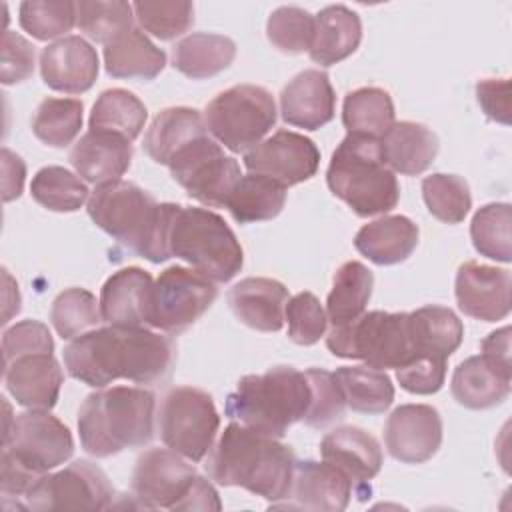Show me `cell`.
I'll return each mask as SVG.
<instances>
[{"label": "cell", "instance_id": "5b68a950", "mask_svg": "<svg viewBox=\"0 0 512 512\" xmlns=\"http://www.w3.org/2000/svg\"><path fill=\"white\" fill-rule=\"evenodd\" d=\"M74 452L68 426L48 410L16 414L4 432L0 488L6 498H24L36 480L62 466Z\"/></svg>", "mask_w": 512, "mask_h": 512}, {"label": "cell", "instance_id": "8992f818", "mask_svg": "<svg viewBox=\"0 0 512 512\" xmlns=\"http://www.w3.org/2000/svg\"><path fill=\"white\" fill-rule=\"evenodd\" d=\"M326 182L330 192L360 218L386 214L400 200L396 174L388 168L380 138L346 134L332 152Z\"/></svg>", "mask_w": 512, "mask_h": 512}, {"label": "cell", "instance_id": "74e56055", "mask_svg": "<svg viewBox=\"0 0 512 512\" xmlns=\"http://www.w3.org/2000/svg\"><path fill=\"white\" fill-rule=\"evenodd\" d=\"M342 124L348 134L382 138L394 124L392 96L378 86L348 92L342 104Z\"/></svg>", "mask_w": 512, "mask_h": 512}, {"label": "cell", "instance_id": "d4e9b609", "mask_svg": "<svg viewBox=\"0 0 512 512\" xmlns=\"http://www.w3.org/2000/svg\"><path fill=\"white\" fill-rule=\"evenodd\" d=\"M76 174L96 186L122 180L130 168L132 144L124 136L88 130L70 150L68 156Z\"/></svg>", "mask_w": 512, "mask_h": 512}, {"label": "cell", "instance_id": "9f6ffc18", "mask_svg": "<svg viewBox=\"0 0 512 512\" xmlns=\"http://www.w3.org/2000/svg\"><path fill=\"white\" fill-rule=\"evenodd\" d=\"M2 198L4 202H12L22 194L26 164L24 160L8 148H2Z\"/></svg>", "mask_w": 512, "mask_h": 512}, {"label": "cell", "instance_id": "4fadbf2b", "mask_svg": "<svg viewBox=\"0 0 512 512\" xmlns=\"http://www.w3.org/2000/svg\"><path fill=\"white\" fill-rule=\"evenodd\" d=\"M214 280L194 268L170 266L160 272L152 288L148 326L180 334L192 326L216 300Z\"/></svg>", "mask_w": 512, "mask_h": 512}, {"label": "cell", "instance_id": "d6a6232c", "mask_svg": "<svg viewBox=\"0 0 512 512\" xmlns=\"http://www.w3.org/2000/svg\"><path fill=\"white\" fill-rule=\"evenodd\" d=\"M408 326L414 356H434L448 360L464 336L460 318L450 308L436 304L408 312Z\"/></svg>", "mask_w": 512, "mask_h": 512}, {"label": "cell", "instance_id": "681fc988", "mask_svg": "<svg viewBox=\"0 0 512 512\" xmlns=\"http://www.w3.org/2000/svg\"><path fill=\"white\" fill-rule=\"evenodd\" d=\"M310 384V406L304 422L310 428H324L344 416L346 402L334 380V374L322 368L304 370Z\"/></svg>", "mask_w": 512, "mask_h": 512}, {"label": "cell", "instance_id": "44dd1931", "mask_svg": "<svg viewBox=\"0 0 512 512\" xmlns=\"http://www.w3.org/2000/svg\"><path fill=\"white\" fill-rule=\"evenodd\" d=\"M336 94L326 72L310 68L296 74L280 92V112L286 124L318 130L334 118Z\"/></svg>", "mask_w": 512, "mask_h": 512}, {"label": "cell", "instance_id": "ee69618b", "mask_svg": "<svg viewBox=\"0 0 512 512\" xmlns=\"http://www.w3.org/2000/svg\"><path fill=\"white\" fill-rule=\"evenodd\" d=\"M422 196L428 212L446 224H458L472 208L470 186L456 174H430L422 180Z\"/></svg>", "mask_w": 512, "mask_h": 512}, {"label": "cell", "instance_id": "c3c4849f", "mask_svg": "<svg viewBox=\"0 0 512 512\" xmlns=\"http://www.w3.org/2000/svg\"><path fill=\"white\" fill-rule=\"evenodd\" d=\"M138 24L160 40L182 36L194 24V4L188 0L176 2H134Z\"/></svg>", "mask_w": 512, "mask_h": 512}, {"label": "cell", "instance_id": "f6af8a7d", "mask_svg": "<svg viewBox=\"0 0 512 512\" xmlns=\"http://www.w3.org/2000/svg\"><path fill=\"white\" fill-rule=\"evenodd\" d=\"M50 320L60 338L72 340L102 322L100 302L84 288H68L54 298Z\"/></svg>", "mask_w": 512, "mask_h": 512}, {"label": "cell", "instance_id": "e575fe53", "mask_svg": "<svg viewBox=\"0 0 512 512\" xmlns=\"http://www.w3.org/2000/svg\"><path fill=\"white\" fill-rule=\"evenodd\" d=\"M286 204V186L262 176H240L238 184L226 200V208L238 224H252L276 218Z\"/></svg>", "mask_w": 512, "mask_h": 512}, {"label": "cell", "instance_id": "30bf717a", "mask_svg": "<svg viewBox=\"0 0 512 512\" xmlns=\"http://www.w3.org/2000/svg\"><path fill=\"white\" fill-rule=\"evenodd\" d=\"M206 128L230 152H248L274 128V96L256 84H238L206 106Z\"/></svg>", "mask_w": 512, "mask_h": 512}, {"label": "cell", "instance_id": "f35d334b", "mask_svg": "<svg viewBox=\"0 0 512 512\" xmlns=\"http://www.w3.org/2000/svg\"><path fill=\"white\" fill-rule=\"evenodd\" d=\"M146 118V106L136 94L124 88H110L96 98L88 124L90 130L112 132L132 142L140 136Z\"/></svg>", "mask_w": 512, "mask_h": 512}, {"label": "cell", "instance_id": "7bdbcfd3", "mask_svg": "<svg viewBox=\"0 0 512 512\" xmlns=\"http://www.w3.org/2000/svg\"><path fill=\"white\" fill-rule=\"evenodd\" d=\"M510 222L512 212L508 202H492L482 206L470 224V238L476 252L496 262H510Z\"/></svg>", "mask_w": 512, "mask_h": 512}, {"label": "cell", "instance_id": "9a60e30c", "mask_svg": "<svg viewBox=\"0 0 512 512\" xmlns=\"http://www.w3.org/2000/svg\"><path fill=\"white\" fill-rule=\"evenodd\" d=\"M196 470L178 452L150 448L136 460L132 472V498L138 508L176 510L194 484Z\"/></svg>", "mask_w": 512, "mask_h": 512}, {"label": "cell", "instance_id": "7dc6e473", "mask_svg": "<svg viewBox=\"0 0 512 512\" xmlns=\"http://www.w3.org/2000/svg\"><path fill=\"white\" fill-rule=\"evenodd\" d=\"M266 36L274 48L286 54L310 50L314 38V16L298 6H280L266 22Z\"/></svg>", "mask_w": 512, "mask_h": 512}, {"label": "cell", "instance_id": "ac0fdd59", "mask_svg": "<svg viewBox=\"0 0 512 512\" xmlns=\"http://www.w3.org/2000/svg\"><path fill=\"white\" fill-rule=\"evenodd\" d=\"M512 278L506 268L464 262L456 272L458 308L476 320L498 322L510 314Z\"/></svg>", "mask_w": 512, "mask_h": 512}, {"label": "cell", "instance_id": "b9f144b4", "mask_svg": "<svg viewBox=\"0 0 512 512\" xmlns=\"http://www.w3.org/2000/svg\"><path fill=\"white\" fill-rule=\"evenodd\" d=\"M134 22V8L122 0H80L76 2V26L90 40L110 44L120 34L128 32Z\"/></svg>", "mask_w": 512, "mask_h": 512}, {"label": "cell", "instance_id": "5bb4252c", "mask_svg": "<svg viewBox=\"0 0 512 512\" xmlns=\"http://www.w3.org/2000/svg\"><path fill=\"white\" fill-rule=\"evenodd\" d=\"M114 488L104 470L88 460L44 474L26 492L28 510H104L112 506Z\"/></svg>", "mask_w": 512, "mask_h": 512}, {"label": "cell", "instance_id": "4dcf8cb0", "mask_svg": "<svg viewBox=\"0 0 512 512\" xmlns=\"http://www.w3.org/2000/svg\"><path fill=\"white\" fill-rule=\"evenodd\" d=\"M380 142L384 160L394 174L418 176L430 168L438 154L436 134L420 122H394Z\"/></svg>", "mask_w": 512, "mask_h": 512}, {"label": "cell", "instance_id": "6da1fadb", "mask_svg": "<svg viewBox=\"0 0 512 512\" xmlns=\"http://www.w3.org/2000/svg\"><path fill=\"white\" fill-rule=\"evenodd\" d=\"M174 360V340L146 326L96 328L72 338L64 348L68 374L92 388H106L120 378L142 386L162 384Z\"/></svg>", "mask_w": 512, "mask_h": 512}, {"label": "cell", "instance_id": "836d02e7", "mask_svg": "<svg viewBox=\"0 0 512 512\" xmlns=\"http://www.w3.org/2000/svg\"><path fill=\"white\" fill-rule=\"evenodd\" d=\"M104 66L112 78L152 80L164 70L166 54L142 30L130 28L104 46Z\"/></svg>", "mask_w": 512, "mask_h": 512}, {"label": "cell", "instance_id": "83f0119b", "mask_svg": "<svg viewBox=\"0 0 512 512\" xmlns=\"http://www.w3.org/2000/svg\"><path fill=\"white\" fill-rule=\"evenodd\" d=\"M418 226L406 216H382L364 224L356 236V250L378 266L404 262L418 246Z\"/></svg>", "mask_w": 512, "mask_h": 512}, {"label": "cell", "instance_id": "484cf974", "mask_svg": "<svg viewBox=\"0 0 512 512\" xmlns=\"http://www.w3.org/2000/svg\"><path fill=\"white\" fill-rule=\"evenodd\" d=\"M288 288L274 278H244L228 292L234 316L258 332H278L284 324Z\"/></svg>", "mask_w": 512, "mask_h": 512}, {"label": "cell", "instance_id": "d590c367", "mask_svg": "<svg viewBox=\"0 0 512 512\" xmlns=\"http://www.w3.org/2000/svg\"><path fill=\"white\" fill-rule=\"evenodd\" d=\"M334 380L350 410L360 414H382L394 402V384L386 370L362 366H342Z\"/></svg>", "mask_w": 512, "mask_h": 512}, {"label": "cell", "instance_id": "7402d4cb", "mask_svg": "<svg viewBox=\"0 0 512 512\" xmlns=\"http://www.w3.org/2000/svg\"><path fill=\"white\" fill-rule=\"evenodd\" d=\"M64 372L52 354H28L4 364V384L12 398L30 410H52Z\"/></svg>", "mask_w": 512, "mask_h": 512}, {"label": "cell", "instance_id": "f5cc1de1", "mask_svg": "<svg viewBox=\"0 0 512 512\" xmlns=\"http://www.w3.org/2000/svg\"><path fill=\"white\" fill-rule=\"evenodd\" d=\"M446 378V360L434 356H414L396 368L398 384L412 394L428 396L442 388Z\"/></svg>", "mask_w": 512, "mask_h": 512}, {"label": "cell", "instance_id": "9c48e42d", "mask_svg": "<svg viewBox=\"0 0 512 512\" xmlns=\"http://www.w3.org/2000/svg\"><path fill=\"white\" fill-rule=\"evenodd\" d=\"M326 346L338 358L362 360L380 370H396L414 358L408 312L360 314L348 324L334 326L326 336Z\"/></svg>", "mask_w": 512, "mask_h": 512}, {"label": "cell", "instance_id": "52a82bcc", "mask_svg": "<svg viewBox=\"0 0 512 512\" xmlns=\"http://www.w3.org/2000/svg\"><path fill=\"white\" fill-rule=\"evenodd\" d=\"M310 406V384L292 366H274L264 374L242 376L226 398V416L240 424L282 438L288 428L304 420Z\"/></svg>", "mask_w": 512, "mask_h": 512}, {"label": "cell", "instance_id": "8d00e7d4", "mask_svg": "<svg viewBox=\"0 0 512 512\" xmlns=\"http://www.w3.org/2000/svg\"><path fill=\"white\" fill-rule=\"evenodd\" d=\"M372 288L374 274L368 266L358 260L344 262L334 274L332 290L326 300V316L332 322V328L348 324L364 314Z\"/></svg>", "mask_w": 512, "mask_h": 512}, {"label": "cell", "instance_id": "d6986e66", "mask_svg": "<svg viewBox=\"0 0 512 512\" xmlns=\"http://www.w3.org/2000/svg\"><path fill=\"white\" fill-rule=\"evenodd\" d=\"M350 478L328 462L296 460L290 494L284 502L272 504V508H296V510H346L352 496Z\"/></svg>", "mask_w": 512, "mask_h": 512}, {"label": "cell", "instance_id": "11a10c76", "mask_svg": "<svg viewBox=\"0 0 512 512\" xmlns=\"http://www.w3.org/2000/svg\"><path fill=\"white\" fill-rule=\"evenodd\" d=\"M476 98L484 114L500 124H510V82L508 78H484L476 84Z\"/></svg>", "mask_w": 512, "mask_h": 512}, {"label": "cell", "instance_id": "277c9868", "mask_svg": "<svg viewBox=\"0 0 512 512\" xmlns=\"http://www.w3.org/2000/svg\"><path fill=\"white\" fill-rule=\"evenodd\" d=\"M156 398L140 386L102 388L78 408V434L84 452L96 458L140 448L154 436Z\"/></svg>", "mask_w": 512, "mask_h": 512}, {"label": "cell", "instance_id": "816d5d0a", "mask_svg": "<svg viewBox=\"0 0 512 512\" xmlns=\"http://www.w3.org/2000/svg\"><path fill=\"white\" fill-rule=\"evenodd\" d=\"M54 340L46 324L38 320H22L6 328L2 334L4 364L28 354H52Z\"/></svg>", "mask_w": 512, "mask_h": 512}, {"label": "cell", "instance_id": "ffe728a7", "mask_svg": "<svg viewBox=\"0 0 512 512\" xmlns=\"http://www.w3.org/2000/svg\"><path fill=\"white\" fill-rule=\"evenodd\" d=\"M98 54L82 36H64L40 52V74L48 88L82 94L96 82Z\"/></svg>", "mask_w": 512, "mask_h": 512}, {"label": "cell", "instance_id": "603a6c76", "mask_svg": "<svg viewBox=\"0 0 512 512\" xmlns=\"http://www.w3.org/2000/svg\"><path fill=\"white\" fill-rule=\"evenodd\" d=\"M152 276L128 266L116 270L100 290V314L108 326H148L152 304Z\"/></svg>", "mask_w": 512, "mask_h": 512}, {"label": "cell", "instance_id": "cb8c5ba5", "mask_svg": "<svg viewBox=\"0 0 512 512\" xmlns=\"http://www.w3.org/2000/svg\"><path fill=\"white\" fill-rule=\"evenodd\" d=\"M322 460L344 472L354 490L366 486L382 468V448L378 440L356 426H340L320 442Z\"/></svg>", "mask_w": 512, "mask_h": 512}, {"label": "cell", "instance_id": "ab89813d", "mask_svg": "<svg viewBox=\"0 0 512 512\" xmlns=\"http://www.w3.org/2000/svg\"><path fill=\"white\" fill-rule=\"evenodd\" d=\"M84 104L76 98H44L32 118L34 136L52 146H68L82 128Z\"/></svg>", "mask_w": 512, "mask_h": 512}, {"label": "cell", "instance_id": "4316f807", "mask_svg": "<svg viewBox=\"0 0 512 512\" xmlns=\"http://www.w3.org/2000/svg\"><path fill=\"white\" fill-rule=\"evenodd\" d=\"M360 40V16L344 4H332L314 16V38L308 54L312 62L332 66L356 52Z\"/></svg>", "mask_w": 512, "mask_h": 512}, {"label": "cell", "instance_id": "e0dca14e", "mask_svg": "<svg viewBox=\"0 0 512 512\" xmlns=\"http://www.w3.org/2000/svg\"><path fill=\"white\" fill-rule=\"evenodd\" d=\"M384 442L394 460L422 464L442 444V418L428 404H402L386 420Z\"/></svg>", "mask_w": 512, "mask_h": 512}, {"label": "cell", "instance_id": "f546056e", "mask_svg": "<svg viewBox=\"0 0 512 512\" xmlns=\"http://www.w3.org/2000/svg\"><path fill=\"white\" fill-rule=\"evenodd\" d=\"M208 134L202 114L188 106H172L158 112L144 134V152L156 162L168 166L170 160L190 142Z\"/></svg>", "mask_w": 512, "mask_h": 512}, {"label": "cell", "instance_id": "60d3db41", "mask_svg": "<svg viewBox=\"0 0 512 512\" xmlns=\"http://www.w3.org/2000/svg\"><path fill=\"white\" fill-rule=\"evenodd\" d=\"M88 186L62 166L40 168L30 184L32 198L52 212H76L88 200Z\"/></svg>", "mask_w": 512, "mask_h": 512}, {"label": "cell", "instance_id": "680465c9", "mask_svg": "<svg viewBox=\"0 0 512 512\" xmlns=\"http://www.w3.org/2000/svg\"><path fill=\"white\" fill-rule=\"evenodd\" d=\"M220 508H222V504H220L218 492L202 476L194 478L192 488L176 506V510H220Z\"/></svg>", "mask_w": 512, "mask_h": 512}, {"label": "cell", "instance_id": "db71d44e", "mask_svg": "<svg viewBox=\"0 0 512 512\" xmlns=\"http://www.w3.org/2000/svg\"><path fill=\"white\" fill-rule=\"evenodd\" d=\"M34 46L20 34L6 30L2 34V84H16L34 72Z\"/></svg>", "mask_w": 512, "mask_h": 512}, {"label": "cell", "instance_id": "2e32d148", "mask_svg": "<svg viewBox=\"0 0 512 512\" xmlns=\"http://www.w3.org/2000/svg\"><path fill=\"white\" fill-rule=\"evenodd\" d=\"M320 164V150L304 134L278 130L244 154V166L252 174L268 176L282 186L310 180Z\"/></svg>", "mask_w": 512, "mask_h": 512}, {"label": "cell", "instance_id": "6f0895ef", "mask_svg": "<svg viewBox=\"0 0 512 512\" xmlns=\"http://www.w3.org/2000/svg\"><path fill=\"white\" fill-rule=\"evenodd\" d=\"M482 356L492 362L496 368H500L506 374L510 372V328L504 326L500 330L490 332L482 340Z\"/></svg>", "mask_w": 512, "mask_h": 512}, {"label": "cell", "instance_id": "ba28073f", "mask_svg": "<svg viewBox=\"0 0 512 512\" xmlns=\"http://www.w3.org/2000/svg\"><path fill=\"white\" fill-rule=\"evenodd\" d=\"M166 246L176 256L214 282L232 280L242 264L244 252L224 218L208 208L174 204Z\"/></svg>", "mask_w": 512, "mask_h": 512}, {"label": "cell", "instance_id": "8fae6325", "mask_svg": "<svg viewBox=\"0 0 512 512\" xmlns=\"http://www.w3.org/2000/svg\"><path fill=\"white\" fill-rule=\"evenodd\" d=\"M220 416L208 392L192 386L172 388L158 412L162 442L190 462H202L212 450Z\"/></svg>", "mask_w": 512, "mask_h": 512}, {"label": "cell", "instance_id": "bcb514c9", "mask_svg": "<svg viewBox=\"0 0 512 512\" xmlns=\"http://www.w3.org/2000/svg\"><path fill=\"white\" fill-rule=\"evenodd\" d=\"M18 20L36 40H52L68 34L76 24V2L70 0H26L20 4Z\"/></svg>", "mask_w": 512, "mask_h": 512}, {"label": "cell", "instance_id": "3957f363", "mask_svg": "<svg viewBox=\"0 0 512 512\" xmlns=\"http://www.w3.org/2000/svg\"><path fill=\"white\" fill-rule=\"evenodd\" d=\"M86 210L98 228L138 256L154 264L170 258L166 234L174 202L160 204L134 182L116 180L96 186Z\"/></svg>", "mask_w": 512, "mask_h": 512}, {"label": "cell", "instance_id": "f907efd6", "mask_svg": "<svg viewBox=\"0 0 512 512\" xmlns=\"http://www.w3.org/2000/svg\"><path fill=\"white\" fill-rule=\"evenodd\" d=\"M284 320L288 322L290 340L300 346L316 344L324 336L328 324V316L312 292H298L288 298Z\"/></svg>", "mask_w": 512, "mask_h": 512}, {"label": "cell", "instance_id": "1f68e13d", "mask_svg": "<svg viewBox=\"0 0 512 512\" xmlns=\"http://www.w3.org/2000/svg\"><path fill=\"white\" fill-rule=\"evenodd\" d=\"M234 58V40L214 32H192L172 48V66L192 80L220 74L234 62Z\"/></svg>", "mask_w": 512, "mask_h": 512}, {"label": "cell", "instance_id": "f1b7e54d", "mask_svg": "<svg viewBox=\"0 0 512 512\" xmlns=\"http://www.w3.org/2000/svg\"><path fill=\"white\" fill-rule=\"evenodd\" d=\"M510 376L488 362L482 354L460 362L452 374L454 400L470 410H486L502 404L510 394Z\"/></svg>", "mask_w": 512, "mask_h": 512}, {"label": "cell", "instance_id": "7c38bea8", "mask_svg": "<svg viewBox=\"0 0 512 512\" xmlns=\"http://www.w3.org/2000/svg\"><path fill=\"white\" fill-rule=\"evenodd\" d=\"M170 176L196 202L220 208L240 180V166L232 156H226L222 146L212 138L202 136L184 146L168 164Z\"/></svg>", "mask_w": 512, "mask_h": 512}, {"label": "cell", "instance_id": "7a4b0ae2", "mask_svg": "<svg viewBox=\"0 0 512 512\" xmlns=\"http://www.w3.org/2000/svg\"><path fill=\"white\" fill-rule=\"evenodd\" d=\"M294 468L290 446L240 422L224 428L206 462V472L216 484L240 486L272 504L288 498Z\"/></svg>", "mask_w": 512, "mask_h": 512}]
</instances>
